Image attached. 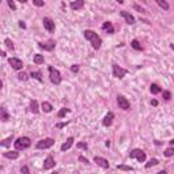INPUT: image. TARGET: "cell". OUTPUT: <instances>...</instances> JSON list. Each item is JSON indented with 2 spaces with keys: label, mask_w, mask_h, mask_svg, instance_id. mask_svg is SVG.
<instances>
[{
  "label": "cell",
  "mask_w": 174,
  "mask_h": 174,
  "mask_svg": "<svg viewBox=\"0 0 174 174\" xmlns=\"http://www.w3.org/2000/svg\"><path fill=\"white\" fill-rule=\"evenodd\" d=\"M135 8H136V10H137V11H140V12H143V11H144L143 8H140V7H139L137 4H135Z\"/></svg>",
  "instance_id": "cell-41"
},
{
  "label": "cell",
  "mask_w": 174,
  "mask_h": 174,
  "mask_svg": "<svg viewBox=\"0 0 174 174\" xmlns=\"http://www.w3.org/2000/svg\"><path fill=\"white\" fill-rule=\"evenodd\" d=\"M54 166V159L52 156H46L45 162H44V170H49Z\"/></svg>",
  "instance_id": "cell-13"
},
{
  "label": "cell",
  "mask_w": 174,
  "mask_h": 174,
  "mask_svg": "<svg viewBox=\"0 0 174 174\" xmlns=\"http://www.w3.org/2000/svg\"><path fill=\"white\" fill-rule=\"evenodd\" d=\"M44 27L49 31V33H53L54 31V22L50 18H44Z\"/></svg>",
  "instance_id": "cell-9"
},
{
  "label": "cell",
  "mask_w": 174,
  "mask_h": 174,
  "mask_svg": "<svg viewBox=\"0 0 174 174\" xmlns=\"http://www.w3.org/2000/svg\"><path fill=\"white\" fill-rule=\"evenodd\" d=\"M151 92L152 94H158V92H161V87H159L158 85H151Z\"/></svg>",
  "instance_id": "cell-26"
},
{
  "label": "cell",
  "mask_w": 174,
  "mask_h": 174,
  "mask_svg": "<svg viewBox=\"0 0 174 174\" xmlns=\"http://www.w3.org/2000/svg\"><path fill=\"white\" fill-rule=\"evenodd\" d=\"M21 172H22V173H25V174H29V169H27V167H22Z\"/></svg>",
  "instance_id": "cell-40"
},
{
  "label": "cell",
  "mask_w": 174,
  "mask_h": 174,
  "mask_svg": "<svg viewBox=\"0 0 174 174\" xmlns=\"http://www.w3.org/2000/svg\"><path fill=\"white\" fill-rule=\"evenodd\" d=\"M94 162L98 165V166L103 167V169H108V167H109V162L106 161L105 158H101V156H95V158H94Z\"/></svg>",
  "instance_id": "cell-11"
},
{
  "label": "cell",
  "mask_w": 174,
  "mask_h": 174,
  "mask_svg": "<svg viewBox=\"0 0 174 174\" xmlns=\"http://www.w3.org/2000/svg\"><path fill=\"white\" fill-rule=\"evenodd\" d=\"M11 141H12V136H10V137H7V139H5V140L2 143V146H3V147H7V146H10V143H11Z\"/></svg>",
  "instance_id": "cell-30"
},
{
  "label": "cell",
  "mask_w": 174,
  "mask_h": 174,
  "mask_svg": "<svg viewBox=\"0 0 174 174\" xmlns=\"http://www.w3.org/2000/svg\"><path fill=\"white\" fill-rule=\"evenodd\" d=\"M151 103H152V105H154V106H156V105H158V101H155V99H154V101H152V102H151Z\"/></svg>",
  "instance_id": "cell-44"
},
{
  "label": "cell",
  "mask_w": 174,
  "mask_h": 174,
  "mask_svg": "<svg viewBox=\"0 0 174 174\" xmlns=\"http://www.w3.org/2000/svg\"><path fill=\"white\" fill-rule=\"evenodd\" d=\"M19 2H21V3H26V2H27V0H19Z\"/></svg>",
  "instance_id": "cell-46"
},
{
  "label": "cell",
  "mask_w": 174,
  "mask_h": 174,
  "mask_svg": "<svg viewBox=\"0 0 174 174\" xmlns=\"http://www.w3.org/2000/svg\"><path fill=\"white\" fill-rule=\"evenodd\" d=\"M65 124H67V123H65ZM65 124H63V123H61V124H57L56 127H57V128H63V127H65Z\"/></svg>",
  "instance_id": "cell-42"
},
{
  "label": "cell",
  "mask_w": 174,
  "mask_h": 174,
  "mask_svg": "<svg viewBox=\"0 0 174 174\" xmlns=\"http://www.w3.org/2000/svg\"><path fill=\"white\" fill-rule=\"evenodd\" d=\"M170 143H172V144H174V140H172V141H170Z\"/></svg>",
  "instance_id": "cell-48"
},
{
  "label": "cell",
  "mask_w": 174,
  "mask_h": 174,
  "mask_svg": "<svg viewBox=\"0 0 174 174\" xmlns=\"http://www.w3.org/2000/svg\"><path fill=\"white\" fill-rule=\"evenodd\" d=\"M117 169L118 170H127V172H132V167L130 166H124V165H121V166H117Z\"/></svg>",
  "instance_id": "cell-32"
},
{
  "label": "cell",
  "mask_w": 174,
  "mask_h": 174,
  "mask_svg": "<svg viewBox=\"0 0 174 174\" xmlns=\"http://www.w3.org/2000/svg\"><path fill=\"white\" fill-rule=\"evenodd\" d=\"M19 26H21V27H22V29H25V27H26V25H25V23H23L22 21H21V22H19Z\"/></svg>",
  "instance_id": "cell-43"
},
{
  "label": "cell",
  "mask_w": 174,
  "mask_h": 174,
  "mask_svg": "<svg viewBox=\"0 0 174 174\" xmlns=\"http://www.w3.org/2000/svg\"><path fill=\"white\" fill-rule=\"evenodd\" d=\"M38 46L41 49H44V50H52V49L54 48V41H49V42H46V44H41V42H40Z\"/></svg>",
  "instance_id": "cell-15"
},
{
  "label": "cell",
  "mask_w": 174,
  "mask_h": 174,
  "mask_svg": "<svg viewBox=\"0 0 174 174\" xmlns=\"http://www.w3.org/2000/svg\"><path fill=\"white\" fill-rule=\"evenodd\" d=\"M30 112L34 113V114L38 113V103H37V101H31L30 102Z\"/></svg>",
  "instance_id": "cell-20"
},
{
  "label": "cell",
  "mask_w": 174,
  "mask_h": 174,
  "mask_svg": "<svg viewBox=\"0 0 174 174\" xmlns=\"http://www.w3.org/2000/svg\"><path fill=\"white\" fill-rule=\"evenodd\" d=\"M8 114H7V112H5V109H2V120L3 121H8Z\"/></svg>",
  "instance_id": "cell-31"
},
{
  "label": "cell",
  "mask_w": 174,
  "mask_h": 174,
  "mask_svg": "<svg viewBox=\"0 0 174 174\" xmlns=\"http://www.w3.org/2000/svg\"><path fill=\"white\" fill-rule=\"evenodd\" d=\"M113 75H114L116 78H118V79H123L127 75V69L121 68V67L117 64H113Z\"/></svg>",
  "instance_id": "cell-6"
},
{
  "label": "cell",
  "mask_w": 174,
  "mask_h": 174,
  "mask_svg": "<svg viewBox=\"0 0 174 174\" xmlns=\"http://www.w3.org/2000/svg\"><path fill=\"white\" fill-rule=\"evenodd\" d=\"M14 144H15V148L18 150V151H21V150H26L30 147L31 141L29 137H26V136H23V137H18L15 141H14Z\"/></svg>",
  "instance_id": "cell-2"
},
{
  "label": "cell",
  "mask_w": 174,
  "mask_h": 174,
  "mask_svg": "<svg viewBox=\"0 0 174 174\" xmlns=\"http://www.w3.org/2000/svg\"><path fill=\"white\" fill-rule=\"evenodd\" d=\"M30 76H31V78H34V79H37V80H38V82H42L41 72H38V71H36V72H31V74H30Z\"/></svg>",
  "instance_id": "cell-23"
},
{
  "label": "cell",
  "mask_w": 174,
  "mask_h": 174,
  "mask_svg": "<svg viewBox=\"0 0 174 174\" xmlns=\"http://www.w3.org/2000/svg\"><path fill=\"white\" fill-rule=\"evenodd\" d=\"M155 165H158V161H156V159H150L148 163L146 165V167H147V169H150L151 166H155Z\"/></svg>",
  "instance_id": "cell-27"
},
{
  "label": "cell",
  "mask_w": 174,
  "mask_h": 174,
  "mask_svg": "<svg viewBox=\"0 0 174 174\" xmlns=\"http://www.w3.org/2000/svg\"><path fill=\"white\" fill-rule=\"evenodd\" d=\"M79 161L82 162V163H85V165H89V163H90V162H89V159L85 158V156H82V155L79 156Z\"/></svg>",
  "instance_id": "cell-36"
},
{
  "label": "cell",
  "mask_w": 174,
  "mask_h": 174,
  "mask_svg": "<svg viewBox=\"0 0 174 174\" xmlns=\"http://www.w3.org/2000/svg\"><path fill=\"white\" fill-rule=\"evenodd\" d=\"M7 3H8V5H10V8L12 11L16 10V5H15V3H14V0H7Z\"/></svg>",
  "instance_id": "cell-33"
},
{
  "label": "cell",
  "mask_w": 174,
  "mask_h": 174,
  "mask_svg": "<svg viewBox=\"0 0 174 174\" xmlns=\"http://www.w3.org/2000/svg\"><path fill=\"white\" fill-rule=\"evenodd\" d=\"M117 2H118V3H120V4H121V3H124V0H117Z\"/></svg>",
  "instance_id": "cell-47"
},
{
  "label": "cell",
  "mask_w": 174,
  "mask_h": 174,
  "mask_svg": "<svg viewBox=\"0 0 174 174\" xmlns=\"http://www.w3.org/2000/svg\"><path fill=\"white\" fill-rule=\"evenodd\" d=\"M113 118H114V114H113L112 112H109L108 114L105 116V118H103L102 124H103L105 127H110V125H112V123H113Z\"/></svg>",
  "instance_id": "cell-14"
},
{
  "label": "cell",
  "mask_w": 174,
  "mask_h": 174,
  "mask_svg": "<svg viewBox=\"0 0 174 174\" xmlns=\"http://www.w3.org/2000/svg\"><path fill=\"white\" fill-rule=\"evenodd\" d=\"M78 147H79V148H83V150H87V144L86 143H78Z\"/></svg>",
  "instance_id": "cell-38"
},
{
  "label": "cell",
  "mask_w": 174,
  "mask_h": 174,
  "mask_svg": "<svg viewBox=\"0 0 174 174\" xmlns=\"http://www.w3.org/2000/svg\"><path fill=\"white\" fill-rule=\"evenodd\" d=\"M155 2H156V4H158L161 8H163L165 11H166V10H169V8H170L169 3H167L166 0H155Z\"/></svg>",
  "instance_id": "cell-18"
},
{
  "label": "cell",
  "mask_w": 174,
  "mask_h": 174,
  "mask_svg": "<svg viewBox=\"0 0 174 174\" xmlns=\"http://www.w3.org/2000/svg\"><path fill=\"white\" fill-rule=\"evenodd\" d=\"M170 97H172V94H170L169 91H163V98H165V99L169 101V99H170Z\"/></svg>",
  "instance_id": "cell-37"
},
{
  "label": "cell",
  "mask_w": 174,
  "mask_h": 174,
  "mask_svg": "<svg viewBox=\"0 0 174 174\" xmlns=\"http://www.w3.org/2000/svg\"><path fill=\"white\" fill-rule=\"evenodd\" d=\"M117 103H118V106H120V109H123V110H129V102H128V99H127L125 97H123V95H118L117 97Z\"/></svg>",
  "instance_id": "cell-7"
},
{
  "label": "cell",
  "mask_w": 174,
  "mask_h": 174,
  "mask_svg": "<svg viewBox=\"0 0 174 174\" xmlns=\"http://www.w3.org/2000/svg\"><path fill=\"white\" fill-rule=\"evenodd\" d=\"M53 144H54V140H53V139H50V137L42 139V140H40L38 143H37V148H40V150H46V148H49V147H52Z\"/></svg>",
  "instance_id": "cell-5"
},
{
  "label": "cell",
  "mask_w": 174,
  "mask_h": 174,
  "mask_svg": "<svg viewBox=\"0 0 174 174\" xmlns=\"http://www.w3.org/2000/svg\"><path fill=\"white\" fill-rule=\"evenodd\" d=\"M18 78H19V79H21V80H23V82H25V80H27V74H25V72H21V74H19L18 75Z\"/></svg>",
  "instance_id": "cell-34"
},
{
  "label": "cell",
  "mask_w": 174,
  "mask_h": 174,
  "mask_svg": "<svg viewBox=\"0 0 174 174\" xmlns=\"http://www.w3.org/2000/svg\"><path fill=\"white\" fill-rule=\"evenodd\" d=\"M170 48H172L173 50H174V44H172V45H170Z\"/></svg>",
  "instance_id": "cell-45"
},
{
  "label": "cell",
  "mask_w": 174,
  "mask_h": 174,
  "mask_svg": "<svg viewBox=\"0 0 174 174\" xmlns=\"http://www.w3.org/2000/svg\"><path fill=\"white\" fill-rule=\"evenodd\" d=\"M130 46H132L133 49H136V50H141V45L139 44L137 40H133V41L130 42Z\"/></svg>",
  "instance_id": "cell-24"
},
{
  "label": "cell",
  "mask_w": 174,
  "mask_h": 174,
  "mask_svg": "<svg viewBox=\"0 0 174 174\" xmlns=\"http://www.w3.org/2000/svg\"><path fill=\"white\" fill-rule=\"evenodd\" d=\"M5 45H7V48L8 49H11V50H14V45H12V41H11L10 38H5Z\"/></svg>",
  "instance_id": "cell-29"
},
{
  "label": "cell",
  "mask_w": 174,
  "mask_h": 174,
  "mask_svg": "<svg viewBox=\"0 0 174 174\" xmlns=\"http://www.w3.org/2000/svg\"><path fill=\"white\" fill-rule=\"evenodd\" d=\"M173 155H174V148H172V147L165 151V156H167V158H169V156H173Z\"/></svg>",
  "instance_id": "cell-28"
},
{
  "label": "cell",
  "mask_w": 174,
  "mask_h": 174,
  "mask_svg": "<svg viewBox=\"0 0 174 174\" xmlns=\"http://www.w3.org/2000/svg\"><path fill=\"white\" fill-rule=\"evenodd\" d=\"M4 156L8 159H16L19 156V154L16 151H7V152H4Z\"/></svg>",
  "instance_id": "cell-19"
},
{
  "label": "cell",
  "mask_w": 174,
  "mask_h": 174,
  "mask_svg": "<svg viewBox=\"0 0 174 174\" xmlns=\"http://www.w3.org/2000/svg\"><path fill=\"white\" fill-rule=\"evenodd\" d=\"M83 5H85V0H74V2L69 4V7L74 11H78V10H82Z\"/></svg>",
  "instance_id": "cell-10"
},
{
  "label": "cell",
  "mask_w": 174,
  "mask_h": 174,
  "mask_svg": "<svg viewBox=\"0 0 174 174\" xmlns=\"http://www.w3.org/2000/svg\"><path fill=\"white\" fill-rule=\"evenodd\" d=\"M120 14H121V16L125 19V22L128 23V25H133V23H135V18H133L129 12H127V11H121Z\"/></svg>",
  "instance_id": "cell-12"
},
{
  "label": "cell",
  "mask_w": 174,
  "mask_h": 174,
  "mask_svg": "<svg viewBox=\"0 0 174 174\" xmlns=\"http://www.w3.org/2000/svg\"><path fill=\"white\" fill-rule=\"evenodd\" d=\"M8 63H10L11 68L16 69V71H19V69H22V67H23V63H22V60L16 59V57H11V59L8 60Z\"/></svg>",
  "instance_id": "cell-8"
},
{
  "label": "cell",
  "mask_w": 174,
  "mask_h": 174,
  "mask_svg": "<svg viewBox=\"0 0 174 174\" xmlns=\"http://www.w3.org/2000/svg\"><path fill=\"white\" fill-rule=\"evenodd\" d=\"M85 37H86L87 41L92 45V48H94V49H97V50H98V49L101 48V44H102V41H101V38L98 37V34L95 33V31L86 30L85 31Z\"/></svg>",
  "instance_id": "cell-1"
},
{
  "label": "cell",
  "mask_w": 174,
  "mask_h": 174,
  "mask_svg": "<svg viewBox=\"0 0 174 174\" xmlns=\"http://www.w3.org/2000/svg\"><path fill=\"white\" fill-rule=\"evenodd\" d=\"M71 71H72V72H78V71H79V65H76V64L72 65V67H71Z\"/></svg>",
  "instance_id": "cell-39"
},
{
  "label": "cell",
  "mask_w": 174,
  "mask_h": 174,
  "mask_svg": "<svg viewBox=\"0 0 174 174\" xmlns=\"http://www.w3.org/2000/svg\"><path fill=\"white\" fill-rule=\"evenodd\" d=\"M72 144H74V137H68L65 143L61 146V151H67V150H69L72 147Z\"/></svg>",
  "instance_id": "cell-17"
},
{
  "label": "cell",
  "mask_w": 174,
  "mask_h": 174,
  "mask_svg": "<svg viewBox=\"0 0 174 174\" xmlns=\"http://www.w3.org/2000/svg\"><path fill=\"white\" fill-rule=\"evenodd\" d=\"M102 30L106 31V33H109V34L114 33V27H113V25L110 22H105V23H103V25H102Z\"/></svg>",
  "instance_id": "cell-16"
},
{
  "label": "cell",
  "mask_w": 174,
  "mask_h": 174,
  "mask_svg": "<svg viewBox=\"0 0 174 174\" xmlns=\"http://www.w3.org/2000/svg\"><path fill=\"white\" fill-rule=\"evenodd\" d=\"M33 3L37 5V7H42L44 5V0H33Z\"/></svg>",
  "instance_id": "cell-35"
},
{
  "label": "cell",
  "mask_w": 174,
  "mask_h": 174,
  "mask_svg": "<svg viewBox=\"0 0 174 174\" xmlns=\"http://www.w3.org/2000/svg\"><path fill=\"white\" fill-rule=\"evenodd\" d=\"M44 61H45V59H44V56L42 54H36V56H34V63H36V64H44Z\"/></svg>",
  "instance_id": "cell-22"
},
{
  "label": "cell",
  "mask_w": 174,
  "mask_h": 174,
  "mask_svg": "<svg viewBox=\"0 0 174 174\" xmlns=\"http://www.w3.org/2000/svg\"><path fill=\"white\" fill-rule=\"evenodd\" d=\"M68 113H69V109H67V108H63V109L60 110L59 113H57V117H59V118H61V117H64L65 114H68Z\"/></svg>",
  "instance_id": "cell-25"
},
{
  "label": "cell",
  "mask_w": 174,
  "mask_h": 174,
  "mask_svg": "<svg viewBox=\"0 0 174 174\" xmlns=\"http://www.w3.org/2000/svg\"><path fill=\"white\" fill-rule=\"evenodd\" d=\"M129 156H130V158L137 159L139 162H144V161H146V152L141 151V150H139V148L132 150V151L129 152Z\"/></svg>",
  "instance_id": "cell-4"
},
{
  "label": "cell",
  "mask_w": 174,
  "mask_h": 174,
  "mask_svg": "<svg viewBox=\"0 0 174 174\" xmlns=\"http://www.w3.org/2000/svg\"><path fill=\"white\" fill-rule=\"evenodd\" d=\"M49 76H50V82L54 85H60L61 83V75L54 67H49Z\"/></svg>",
  "instance_id": "cell-3"
},
{
  "label": "cell",
  "mask_w": 174,
  "mask_h": 174,
  "mask_svg": "<svg viewBox=\"0 0 174 174\" xmlns=\"http://www.w3.org/2000/svg\"><path fill=\"white\" fill-rule=\"evenodd\" d=\"M41 106H42V110H44L45 113H50L52 109H53V108H52V105H50L49 102H42Z\"/></svg>",
  "instance_id": "cell-21"
}]
</instances>
